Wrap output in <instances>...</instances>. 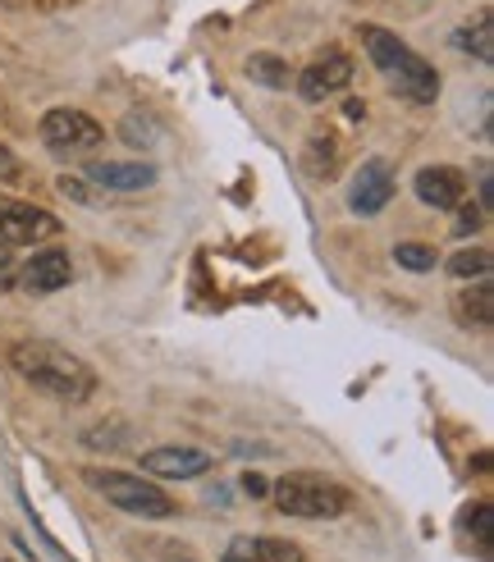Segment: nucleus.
Masks as SVG:
<instances>
[{
    "mask_svg": "<svg viewBox=\"0 0 494 562\" xmlns=\"http://www.w3.org/2000/svg\"><path fill=\"white\" fill-rule=\"evenodd\" d=\"M19 284V270H14V257H10V247L0 243V289H14Z\"/></svg>",
    "mask_w": 494,
    "mask_h": 562,
    "instance_id": "22",
    "label": "nucleus"
},
{
    "mask_svg": "<svg viewBox=\"0 0 494 562\" xmlns=\"http://www.w3.org/2000/svg\"><path fill=\"white\" fill-rule=\"evenodd\" d=\"M449 274H453V279H485V274H490V251H485V247H462V251H453Z\"/></svg>",
    "mask_w": 494,
    "mask_h": 562,
    "instance_id": "17",
    "label": "nucleus"
},
{
    "mask_svg": "<svg viewBox=\"0 0 494 562\" xmlns=\"http://www.w3.org/2000/svg\"><path fill=\"white\" fill-rule=\"evenodd\" d=\"M458 50L476 55L481 65H490V60H494V19H490V5H485V10H476V19H472V23H462V27H458Z\"/></svg>",
    "mask_w": 494,
    "mask_h": 562,
    "instance_id": "14",
    "label": "nucleus"
},
{
    "mask_svg": "<svg viewBox=\"0 0 494 562\" xmlns=\"http://www.w3.org/2000/svg\"><path fill=\"white\" fill-rule=\"evenodd\" d=\"M247 78L261 82V88H289V65L280 55H252L247 60Z\"/></svg>",
    "mask_w": 494,
    "mask_h": 562,
    "instance_id": "16",
    "label": "nucleus"
},
{
    "mask_svg": "<svg viewBox=\"0 0 494 562\" xmlns=\"http://www.w3.org/2000/svg\"><path fill=\"white\" fill-rule=\"evenodd\" d=\"M467 513H472V517H467V526L476 530V544H481V549H490V544H494V530H490V503H476V508H467Z\"/></svg>",
    "mask_w": 494,
    "mask_h": 562,
    "instance_id": "21",
    "label": "nucleus"
},
{
    "mask_svg": "<svg viewBox=\"0 0 494 562\" xmlns=\"http://www.w3.org/2000/svg\"><path fill=\"white\" fill-rule=\"evenodd\" d=\"M348 82H352V60L344 50H325L321 60H312L297 74V92L307 101H325V97H339Z\"/></svg>",
    "mask_w": 494,
    "mask_h": 562,
    "instance_id": "8",
    "label": "nucleus"
},
{
    "mask_svg": "<svg viewBox=\"0 0 494 562\" xmlns=\"http://www.w3.org/2000/svg\"><path fill=\"white\" fill-rule=\"evenodd\" d=\"M357 37H362L371 65L384 74V82H390L398 97H407L412 105H435V97H439V74H435L403 37H394L390 27H380V23H362V33H357Z\"/></svg>",
    "mask_w": 494,
    "mask_h": 562,
    "instance_id": "2",
    "label": "nucleus"
},
{
    "mask_svg": "<svg viewBox=\"0 0 494 562\" xmlns=\"http://www.w3.org/2000/svg\"><path fill=\"white\" fill-rule=\"evenodd\" d=\"M394 196V165L390 160H367L362 170L352 175V188H348V206L357 215H380L390 206Z\"/></svg>",
    "mask_w": 494,
    "mask_h": 562,
    "instance_id": "7",
    "label": "nucleus"
},
{
    "mask_svg": "<svg viewBox=\"0 0 494 562\" xmlns=\"http://www.w3.org/2000/svg\"><path fill=\"white\" fill-rule=\"evenodd\" d=\"M88 175L101 183V188H110V192H137V188H151L156 183V170L151 165H120V160H92L88 165Z\"/></svg>",
    "mask_w": 494,
    "mask_h": 562,
    "instance_id": "12",
    "label": "nucleus"
},
{
    "mask_svg": "<svg viewBox=\"0 0 494 562\" xmlns=\"http://www.w3.org/2000/svg\"><path fill=\"white\" fill-rule=\"evenodd\" d=\"M82 475H88V485L105 503H115V508L128 517H147V521L179 517V503L156 481H147V475H133V471H82Z\"/></svg>",
    "mask_w": 494,
    "mask_h": 562,
    "instance_id": "4",
    "label": "nucleus"
},
{
    "mask_svg": "<svg viewBox=\"0 0 494 562\" xmlns=\"http://www.w3.org/2000/svg\"><path fill=\"white\" fill-rule=\"evenodd\" d=\"M247 544H252V553H257L261 562H302L297 544H289V540H274V536H257V540H247Z\"/></svg>",
    "mask_w": 494,
    "mask_h": 562,
    "instance_id": "19",
    "label": "nucleus"
},
{
    "mask_svg": "<svg viewBox=\"0 0 494 562\" xmlns=\"http://www.w3.org/2000/svg\"><path fill=\"white\" fill-rule=\"evenodd\" d=\"M10 367L23 384H33L37 393L55 403H88L97 393V371L78 352L50 344V339H23L10 348Z\"/></svg>",
    "mask_w": 494,
    "mask_h": 562,
    "instance_id": "1",
    "label": "nucleus"
},
{
    "mask_svg": "<svg viewBox=\"0 0 494 562\" xmlns=\"http://www.w3.org/2000/svg\"><path fill=\"white\" fill-rule=\"evenodd\" d=\"M243 490L252 494V498H261V494H266V481H261V475L252 471V475H243Z\"/></svg>",
    "mask_w": 494,
    "mask_h": 562,
    "instance_id": "25",
    "label": "nucleus"
},
{
    "mask_svg": "<svg viewBox=\"0 0 494 562\" xmlns=\"http://www.w3.org/2000/svg\"><path fill=\"white\" fill-rule=\"evenodd\" d=\"M69 279H74L69 251L46 247V251H37V257H27V266H23V274H19V284H23V293H60Z\"/></svg>",
    "mask_w": 494,
    "mask_h": 562,
    "instance_id": "10",
    "label": "nucleus"
},
{
    "mask_svg": "<svg viewBox=\"0 0 494 562\" xmlns=\"http://www.w3.org/2000/svg\"><path fill=\"white\" fill-rule=\"evenodd\" d=\"M143 471L147 475H160V481H198V475L211 471V458L202 448H151L143 453Z\"/></svg>",
    "mask_w": 494,
    "mask_h": 562,
    "instance_id": "9",
    "label": "nucleus"
},
{
    "mask_svg": "<svg viewBox=\"0 0 494 562\" xmlns=\"http://www.w3.org/2000/svg\"><path fill=\"white\" fill-rule=\"evenodd\" d=\"M453 211H458V234H476V229H485V206H481V202H467V196H462Z\"/></svg>",
    "mask_w": 494,
    "mask_h": 562,
    "instance_id": "20",
    "label": "nucleus"
},
{
    "mask_svg": "<svg viewBox=\"0 0 494 562\" xmlns=\"http://www.w3.org/2000/svg\"><path fill=\"white\" fill-rule=\"evenodd\" d=\"M10 179H19V160L5 143H0V183H10Z\"/></svg>",
    "mask_w": 494,
    "mask_h": 562,
    "instance_id": "24",
    "label": "nucleus"
},
{
    "mask_svg": "<svg viewBox=\"0 0 494 562\" xmlns=\"http://www.w3.org/2000/svg\"><path fill=\"white\" fill-rule=\"evenodd\" d=\"M453 316H458L462 329H490V321H494V289L485 284V279H476L472 289H462L453 297Z\"/></svg>",
    "mask_w": 494,
    "mask_h": 562,
    "instance_id": "13",
    "label": "nucleus"
},
{
    "mask_svg": "<svg viewBox=\"0 0 494 562\" xmlns=\"http://www.w3.org/2000/svg\"><path fill=\"white\" fill-rule=\"evenodd\" d=\"M394 261H398L403 270L426 274V270H435V247H426V243H398V247H394Z\"/></svg>",
    "mask_w": 494,
    "mask_h": 562,
    "instance_id": "18",
    "label": "nucleus"
},
{
    "mask_svg": "<svg viewBox=\"0 0 494 562\" xmlns=\"http://www.w3.org/2000/svg\"><path fill=\"white\" fill-rule=\"evenodd\" d=\"M220 562H261V558L252 553V544H247V540H234L225 553H220Z\"/></svg>",
    "mask_w": 494,
    "mask_h": 562,
    "instance_id": "23",
    "label": "nucleus"
},
{
    "mask_svg": "<svg viewBox=\"0 0 494 562\" xmlns=\"http://www.w3.org/2000/svg\"><path fill=\"white\" fill-rule=\"evenodd\" d=\"M344 115H348V120H367V101H348Z\"/></svg>",
    "mask_w": 494,
    "mask_h": 562,
    "instance_id": "26",
    "label": "nucleus"
},
{
    "mask_svg": "<svg viewBox=\"0 0 494 562\" xmlns=\"http://www.w3.org/2000/svg\"><path fill=\"white\" fill-rule=\"evenodd\" d=\"M417 196L426 206H435V211H453L462 196H467V175L462 170H453V165H426V170L417 175Z\"/></svg>",
    "mask_w": 494,
    "mask_h": 562,
    "instance_id": "11",
    "label": "nucleus"
},
{
    "mask_svg": "<svg viewBox=\"0 0 494 562\" xmlns=\"http://www.w3.org/2000/svg\"><path fill=\"white\" fill-rule=\"evenodd\" d=\"M335 170H339V143L329 133H316L307 143V175L312 179H329Z\"/></svg>",
    "mask_w": 494,
    "mask_h": 562,
    "instance_id": "15",
    "label": "nucleus"
},
{
    "mask_svg": "<svg viewBox=\"0 0 494 562\" xmlns=\"http://www.w3.org/2000/svg\"><path fill=\"white\" fill-rule=\"evenodd\" d=\"M42 143L50 151H92V147L105 143V128L88 115V110L55 105V110H46V120H42Z\"/></svg>",
    "mask_w": 494,
    "mask_h": 562,
    "instance_id": "5",
    "label": "nucleus"
},
{
    "mask_svg": "<svg viewBox=\"0 0 494 562\" xmlns=\"http://www.w3.org/2000/svg\"><path fill=\"white\" fill-rule=\"evenodd\" d=\"M274 503H280V513L302 517V521H335L352 508V494L316 471H293L274 481Z\"/></svg>",
    "mask_w": 494,
    "mask_h": 562,
    "instance_id": "3",
    "label": "nucleus"
},
{
    "mask_svg": "<svg viewBox=\"0 0 494 562\" xmlns=\"http://www.w3.org/2000/svg\"><path fill=\"white\" fill-rule=\"evenodd\" d=\"M60 234V220L50 211L33 206V202H14V196H0V243L5 247H33Z\"/></svg>",
    "mask_w": 494,
    "mask_h": 562,
    "instance_id": "6",
    "label": "nucleus"
}]
</instances>
